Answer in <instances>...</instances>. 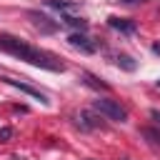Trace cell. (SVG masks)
I'll return each instance as SVG.
<instances>
[{
    "mask_svg": "<svg viewBox=\"0 0 160 160\" xmlns=\"http://www.w3.org/2000/svg\"><path fill=\"white\" fill-rule=\"evenodd\" d=\"M0 50L12 55V58H20V60H25V62H30L35 68H42V70H52V72H62L65 70V65L52 52L32 48L30 42H25V40H20V38H15L10 32H0Z\"/></svg>",
    "mask_w": 160,
    "mask_h": 160,
    "instance_id": "1",
    "label": "cell"
},
{
    "mask_svg": "<svg viewBox=\"0 0 160 160\" xmlns=\"http://www.w3.org/2000/svg\"><path fill=\"white\" fill-rule=\"evenodd\" d=\"M92 110L105 115L108 120H115V122H125L128 120V110L118 102V100H110V98H98L92 100Z\"/></svg>",
    "mask_w": 160,
    "mask_h": 160,
    "instance_id": "2",
    "label": "cell"
},
{
    "mask_svg": "<svg viewBox=\"0 0 160 160\" xmlns=\"http://www.w3.org/2000/svg\"><path fill=\"white\" fill-rule=\"evenodd\" d=\"M2 82H8V85H12V88H18L20 92H25V95H30V98H35V100H40L42 105H50L48 95H45V92H40L38 88H30V85H25V82L15 80V78H2Z\"/></svg>",
    "mask_w": 160,
    "mask_h": 160,
    "instance_id": "3",
    "label": "cell"
},
{
    "mask_svg": "<svg viewBox=\"0 0 160 160\" xmlns=\"http://www.w3.org/2000/svg\"><path fill=\"white\" fill-rule=\"evenodd\" d=\"M68 42L75 48V50H80V52H85V55H92L95 52V42L85 35V32H72L70 38H68Z\"/></svg>",
    "mask_w": 160,
    "mask_h": 160,
    "instance_id": "4",
    "label": "cell"
},
{
    "mask_svg": "<svg viewBox=\"0 0 160 160\" xmlns=\"http://www.w3.org/2000/svg\"><path fill=\"white\" fill-rule=\"evenodd\" d=\"M108 25H110L112 30L122 32V35H132V32L138 30V25H135L132 20H125V18H118V15H110V18H108Z\"/></svg>",
    "mask_w": 160,
    "mask_h": 160,
    "instance_id": "5",
    "label": "cell"
},
{
    "mask_svg": "<svg viewBox=\"0 0 160 160\" xmlns=\"http://www.w3.org/2000/svg\"><path fill=\"white\" fill-rule=\"evenodd\" d=\"M28 18L32 20V25H35L40 32H55V30H58V22H50V18H45V15H40V12H35V10H30V12H28Z\"/></svg>",
    "mask_w": 160,
    "mask_h": 160,
    "instance_id": "6",
    "label": "cell"
},
{
    "mask_svg": "<svg viewBox=\"0 0 160 160\" xmlns=\"http://www.w3.org/2000/svg\"><path fill=\"white\" fill-rule=\"evenodd\" d=\"M45 5L58 10V12H72L82 5V0H45Z\"/></svg>",
    "mask_w": 160,
    "mask_h": 160,
    "instance_id": "7",
    "label": "cell"
},
{
    "mask_svg": "<svg viewBox=\"0 0 160 160\" xmlns=\"http://www.w3.org/2000/svg\"><path fill=\"white\" fill-rule=\"evenodd\" d=\"M60 20H62L65 25H70V28H78L80 32L88 28V20L80 18V15H72V12H60Z\"/></svg>",
    "mask_w": 160,
    "mask_h": 160,
    "instance_id": "8",
    "label": "cell"
},
{
    "mask_svg": "<svg viewBox=\"0 0 160 160\" xmlns=\"http://www.w3.org/2000/svg\"><path fill=\"white\" fill-rule=\"evenodd\" d=\"M78 122H80L82 130H95V128L102 125L98 118H92V112H80V115H78Z\"/></svg>",
    "mask_w": 160,
    "mask_h": 160,
    "instance_id": "9",
    "label": "cell"
},
{
    "mask_svg": "<svg viewBox=\"0 0 160 160\" xmlns=\"http://www.w3.org/2000/svg\"><path fill=\"white\" fill-rule=\"evenodd\" d=\"M115 65L122 68V70H128V72H132V70L138 68V62H135L130 55H125V52H118V55H115Z\"/></svg>",
    "mask_w": 160,
    "mask_h": 160,
    "instance_id": "10",
    "label": "cell"
},
{
    "mask_svg": "<svg viewBox=\"0 0 160 160\" xmlns=\"http://www.w3.org/2000/svg\"><path fill=\"white\" fill-rule=\"evenodd\" d=\"M82 78H85V82H88L90 88H100V90H108V82L98 80V78H95V75H90V72H82Z\"/></svg>",
    "mask_w": 160,
    "mask_h": 160,
    "instance_id": "11",
    "label": "cell"
},
{
    "mask_svg": "<svg viewBox=\"0 0 160 160\" xmlns=\"http://www.w3.org/2000/svg\"><path fill=\"white\" fill-rule=\"evenodd\" d=\"M142 135H145V138H150L152 142H160V130H152V128H145V130H142Z\"/></svg>",
    "mask_w": 160,
    "mask_h": 160,
    "instance_id": "12",
    "label": "cell"
},
{
    "mask_svg": "<svg viewBox=\"0 0 160 160\" xmlns=\"http://www.w3.org/2000/svg\"><path fill=\"white\" fill-rule=\"evenodd\" d=\"M10 138H12V130L10 128H2L0 130V140H10Z\"/></svg>",
    "mask_w": 160,
    "mask_h": 160,
    "instance_id": "13",
    "label": "cell"
},
{
    "mask_svg": "<svg viewBox=\"0 0 160 160\" xmlns=\"http://www.w3.org/2000/svg\"><path fill=\"white\" fill-rule=\"evenodd\" d=\"M118 2H122V5H142L145 0H118Z\"/></svg>",
    "mask_w": 160,
    "mask_h": 160,
    "instance_id": "14",
    "label": "cell"
},
{
    "mask_svg": "<svg viewBox=\"0 0 160 160\" xmlns=\"http://www.w3.org/2000/svg\"><path fill=\"white\" fill-rule=\"evenodd\" d=\"M150 118H152V120L160 125V110H152V112H150Z\"/></svg>",
    "mask_w": 160,
    "mask_h": 160,
    "instance_id": "15",
    "label": "cell"
},
{
    "mask_svg": "<svg viewBox=\"0 0 160 160\" xmlns=\"http://www.w3.org/2000/svg\"><path fill=\"white\" fill-rule=\"evenodd\" d=\"M152 50H155V52L160 55V42H158V45H152Z\"/></svg>",
    "mask_w": 160,
    "mask_h": 160,
    "instance_id": "16",
    "label": "cell"
},
{
    "mask_svg": "<svg viewBox=\"0 0 160 160\" xmlns=\"http://www.w3.org/2000/svg\"><path fill=\"white\" fill-rule=\"evenodd\" d=\"M158 88H160V80H158Z\"/></svg>",
    "mask_w": 160,
    "mask_h": 160,
    "instance_id": "17",
    "label": "cell"
}]
</instances>
